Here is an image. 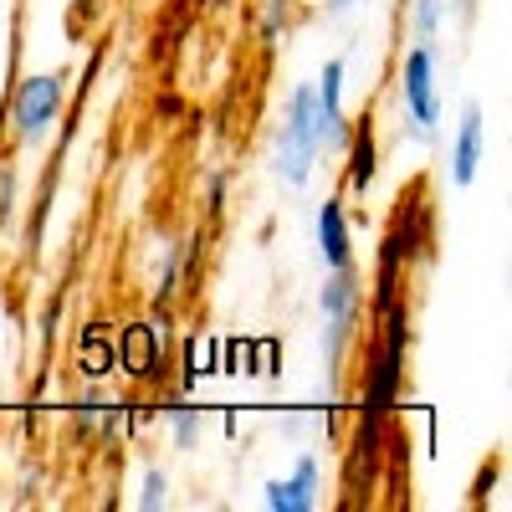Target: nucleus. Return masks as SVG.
Listing matches in <instances>:
<instances>
[{
  "label": "nucleus",
  "instance_id": "nucleus-1",
  "mask_svg": "<svg viewBox=\"0 0 512 512\" xmlns=\"http://www.w3.org/2000/svg\"><path fill=\"white\" fill-rule=\"evenodd\" d=\"M374 328L364 338V390H359V431H354V451L349 461L374 466L384 456V431H390V415L400 405V390H405V359H410V303H395L384 313H369Z\"/></svg>",
  "mask_w": 512,
  "mask_h": 512
},
{
  "label": "nucleus",
  "instance_id": "nucleus-2",
  "mask_svg": "<svg viewBox=\"0 0 512 512\" xmlns=\"http://www.w3.org/2000/svg\"><path fill=\"white\" fill-rule=\"evenodd\" d=\"M436 256V210H431V195L425 185L405 190L395 200V216L379 236V251H374V287H364V303L369 313H384L395 303H410V272L420 262Z\"/></svg>",
  "mask_w": 512,
  "mask_h": 512
},
{
  "label": "nucleus",
  "instance_id": "nucleus-3",
  "mask_svg": "<svg viewBox=\"0 0 512 512\" xmlns=\"http://www.w3.org/2000/svg\"><path fill=\"white\" fill-rule=\"evenodd\" d=\"M318 159H323V144H318L313 82H303V88H292L287 103H282L277 134H272V169L287 190H308L313 175H318Z\"/></svg>",
  "mask_w": 512,
  "mask_h": 512
},
{
  "label": "nucleus",
  "instance_id": "nucleus-4",
  "mask_svg": "<svg viewBox=\"0 0 512 512\" xmlns=\"http://www.w3.org/2000/svg\"><path fill=\"white\" fill-rule=\"evenodd\" d=\"M318 308H323V359L338 379L349 354H354V344H359V323H364V272H359V262L333 267L323 277Z\"/></svg>",
  "mask_w": 512,
  "mask_h": 512
},
{
  "label": "nucleus",
  "instance_id": "nucleus-5",
  "mask_svg": "<svg viewBox=\"0 0 512 512\" xmlns=\"http://www.w3.org/2000/svg\"><path fill=\"white\" fill-rule=\"evenodd\" d=\"M62 108H67V72L62 67L21 77L6 93V103H0V113L11 118L16 144H41L62 123Z\"/></svg>",
  "mask_w": 512,
  "mask_h": 512
},
{
  "label": "nucleus",
  "instance_id": "nucleus-6",
  "mask_svg": "<svg viewBox=\"0 0 512 512\" xmlns=\"http://www.w3.org/2000/svg\"><path fill=\"white\" fill-rule=\"evenodd\" d=\"M400 108H405V139L436 144L441 134V88H436V47L415 41L400 57Z\"/></svg>",
  "mask_w": 512,
  "mask_h": 512
},
{
  "label": "nucleus",
  "instance_id": "nucleus-7",
  "mask_svg": "<svg viewBox=\"0 0 512 512\" xmlns=\"http://www.w3.org/2000/svg\"><path fill=\"white\" fill-rule=\"evenodd\" d=\"M344 77H349V67H344V57H328L323 62V72H318V82H313V108H318V144L328 149V154H344V144H349V108H344Z\"/></svg>",
  "mask_w": 512,
  "mask_h": 512
},
{
  "label": "nucleus",
  "instance_id": "nucleus-8",
  "mask_svg": "<svg viewBox=\"0 0 512 512\" xmlns=\"http://www.w3.org/2000/svg\"><path fill=\"white\" fill-rule=\"evenodd\" d=\"M323 502V466L313 451H297L292 472L287 477H272L262 487V507L267 512H318Z\"/></svg>",
  "mask_w": 512,
  "mask_h": 512
},
{
  "label": "nucleus",
  "instance_id": "nucleus-9",
  "mask_svg": "<svg viewBox=\"0 0 512 512\" xmlns=\"http://www.w3.org/2000/svg\"><path fill=\"white\" fill-rule=\"evenodd\" d=\"M113 369H123L128 379H164L169 369V333H159V323H128L118 338Z\"/></svg>",
  "mask_w": 512,
  "mask_h": 512
},
{
  "label": "nucleus",
  "instance_id": "nucleus-10",
  "mask_svg": "<svg viewBox=\"0 0 512 512\" xmlns=\"http://www.w3.org/2000/svg\"><path fill=\"white\" fill-rule=\"evenodd\" d=\"M482 164H487V118H482L477 103H466L456 134H451V164H446V175H451L456 190H472L477 175H482Z\"/></svg>",
  "mask_w": 512,
  "mask_h": 512
},
{
  "label": "nucleus",
  "instance_id": "nucleus-11",
  "mask_svg": "<svg viewBox=\"0 0 512 512\" xmlns=\"http://www.w3.org/2000/svg\"><path fill=\"white\" fill-rule=\"evenodd\" d=\"M344 185L354 200H369L374 180H379V118L364 108L354 123H349V144H344Z\"/></svg>",
  "mask_w": 512,
  "mask_h": 512
},
{
  "label": "nucleus",
  "instance_id": "nucleus-12",
  "mask_svg": "<svg viewBox=\"0 0 512 512\" xmlns=\"http://www.w3.org/2000/svg\"><path fill=\"white\" fill-rule=\"evenodd\" d=\"M318 256H323L328 272L354 262V221H349V200L344 195H328L318 205Z\"/></svg>",
  "mask_w": 512,
  "mask_h": 512
},
{
  "label": "nucleus",
  "instance_id": "nucleus-13",
  "mask_svg": "<svg viewBox=\"0 0 512 512\" xmlns=\"http://www.w3.org/2000/svg\"><path fill=\"white\" fill-rule=\"evenodd\" d=\"M446 11H451V0H410V36L415 41H436Z\"/></svg>",
  "mask_w": 512,
  "mask_h": 512
},
{
  "label": "nucleus",
  "instance_id": "nucleus-14",
  "mask_svg": "<svg viewBox=\"0 0 512 512\" xmlns=\"http://www.w3.org/2000/svg\"><path fill=\"white\" fill-rule=\"evenodd\" d=\"M292 31V0H262V16H256V36L277 47V36Z\"/></svg>",
  "mask_w": 512,
  "mask_h": 512
},
{
  "label": "nucleus",
  "instance_id": "nucleus-15",
  "mask_svg": "<svg viewBox=\"0 0 512 512\" xmlns=\"http://www.w3.org/2000/svg\"><path fill=\"white\" fill-rule=\"evenodd\" d=\"M169 492H175V482H169V472H164V466H149V472H144V482H139V507L144 512H159V507H169Z\"/></svg>",
  "mask_w": 512,
  "mask_h": 512
},
{
  "label": "nucleus",
  "instance_id": "nucleus-16",
  "mask_svg": "<svg viewBox=\"0 0 512 512\" xmlns=\"http://www.w3.org/2000/svg\"><path fill=\"white\" fill-rule=\"evenodd\" d=\"M200 431H205L200 410H175V415H169V436H175V446H180V451H190V446L200 441Z\"/></svg>",
  "mask_w": 512,
  "mask_h": 512
},
{
  "label": "nucleus",
  "instance_id": "nucleus-17",
  "mask_svg": "<svg viewBox=\"0 0 512 512\" xmlns=\"http://www.w3.org/2000/svg\"><path fill=\"white\" fill-rule=\"evenodd\" d=\"M205 210H210V221L226 210V175L221 169H210V180H205Z\"/></svg>",
  "mask_w": 512,
  "mask_h": 512
},
{
  "label": "nucleus",
  "instance_id": "nucleus-18",
  "mask_svg": "<svg viewBox=\"0 0 512 512\" xmlns=\"http://www.w3.org/2000/svg\"><path fill=\"white\" fill-rule=\"evenodd\" d=\"M354 6H364V0H323V16H328V21H344Z\"/></svg>",
  "mask_w": 512,
  "mask_h": 512
},
{
  "label": "nucleus",
  "instance_id": "nucleus-19",
  "mask_svg": "<svg viewBox=\"0 0 512 512\" xmlns=\"http://www.w3.org/2000/svg\"><path fill=\"white\" fill-rule=\"evenodd\" d=\"M72 6H77V11H88V6H98V0H72Z\"/></svg>",
  "mask_w": 512,
  "mask_h": 512
}]
</instances>
